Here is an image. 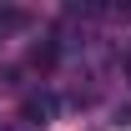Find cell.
<instances>
[{
    "instance_id": "1",
    "label": "cell",
    "mask_w": 131,
    "mask_h": 131,
    "mask_svg": "<svg viewBox=\"0 0 131 131\" xmlns=\"http://www.w3.org/2000/svg\"><path fill=\"white\" fill-rule=\"evenodd\" d=\"M20 116H25L30 126H40V121H50V116H56V101H50V96H30Z\"/></svg>"
},
{
    "instance_id": "2",
    "label": "cell",
    "mask_w": 131,
    "mask_h": 131,
    "mask_svg": "<svg viewBox=\"0 0 131 131\" xmlns=\"http://www.w3.org/2000/svg\"><path fill=\"white\" fill-rule=\"evenodd\" d=\"M30 66L50 71V66H56V40H46V46H35V50H30Z\"/></svg>"
},
{
    "instance_id": "3",
    "label": "cell",
    "mask_w": 131,
    "mask_h": 131,
    "mask_svg": "<svg viewBox=\"0 0 131 131\" xmlns=\"http://www.w3.org/2000/svg\"><path fill=\"white\" fill-rule=\"evenodd\" d=\"M126 71H131V61H126Z\"/></svg>"
}]
</instances>
